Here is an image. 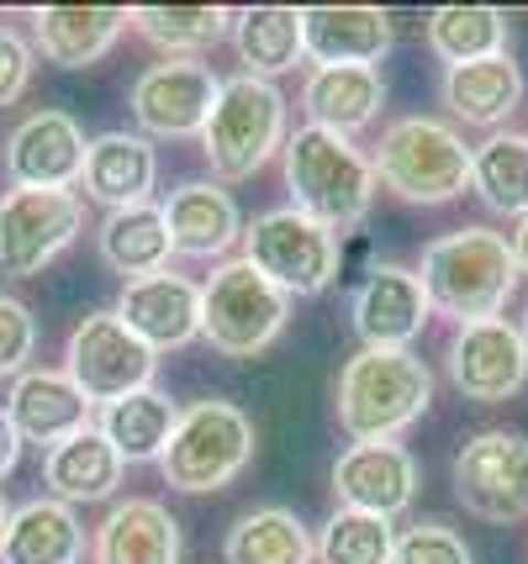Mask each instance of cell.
<instances>
[{"label": "cell", "mask_w": 528, "mask_h": 564, "mask_svg": "<svg viewBox=\"0 0 528 564\" xmlns=\"http://www.w3.org/2000/svg\"><path fill=\"white\" fill-rule=\"evenodd\" d=\"M85 206L75 191H6L0 196V274L32 280L79 238Z\"/></svg>", "instance_id": "cell-11"}, {"label": "cell", "mask_w": 528, "mask_h": 564, "mask_svg": "<svg viewBox=\"0 0 528 564\" xmlns=\"http://www.w3.org/2000/svg\"><path fill=\"white\" fill-rule=\"evenodd\" d=\"M397 554V528L391 517H370V512H338L327 517L323 539H317V560L323 564H391Z\"/></svg>", "instance_id": "cell-35"}, {"label": "cell", "mask_w": 528, "mask_h": 564, "mask_svg": "<svg viewBox=\"0 0 528 564\" xmlns=\"http://www.w3.org/2000/svg\"><path fill=\"white\" fill-rule=\"evenodd\" d=\"M444 106L454 111V122L465 127H503L518 100H524V69L513 64V53H492V58H471L444 69L439 85Z\"/></svg>", "instance_id": "cell-23"}, {"label": "cell", "mask_w": 528, "mask_h": 564, "mask_svg": "<svg viewBox=\"0 0 528 564\" xmlns=\"http://www.w3.org/2000/svg\"><path fill=\"white\" fill-rule=\"evenodd\" d=\"M285 148V96L270 79L233 74L202 127V153L217 180H249Z\"/></svg>", "instance_id": "cell-5"}, {"label": "cell", "mask_w": 528, "mask_h": 564, "mask_svg": "<svg viewBox=\"0 0 528 564\" xmlns=\"http://www.w3.org/2000/svg\"><path fill=\"white\" fill-rule=\"evenodd\" d=\"M454 501L481 522H524L528 517V438L492 427L460 443L454 454Z\"/></svg>", "instance_id": "cell-10"}, {"label": "cell", "mask_w": 528, "mask_h": 564, "mask_svg": "<svg viewBox=\"0 0 528 564\" xmlns=\"http://www.w3.org/2000/svg\"><path fill=\"white\" fill-rule=\"evenodd\" d=\"M302 48L317 69H376L391 48V17L380 6H312L302 11Z\"/></svg>", "instance_id": "cell-19"}, {"label": "cell", "mask_w": 528, "mask_h": 564, "mask_svg": "<svg viewBox=\"0 0 528 564\" xmlns=\"http://www.w3.org/2000/svg\"><path fill=\"white\" fill-rule=\"evenodd\" d=\"M227 22L233 11L223 6H138L132 11V26L170 58H196V53L217 48L227 37Z\"/></svg>", "instance_id": "cell-34"}, {"label": "cell", "mask_w": 528, "mask_h": 564, "mask_svg": "<svg viewBox=\"0 0 528 564\" xmlns=\"http://www.w3.org/2000/svg\"><path fill=\"white\" fill-rule=\"evenodd\" d=\"M96 248H101V264L111 274H122L127 285L132 280H149V274L170 270V253H175V238H170V221H164V206H127V212H106L101 232H96Z\"/></svg>", "instance_id": "cell-27"}, {"label": "cell", "mask_w": 528, "mask_h": 564, "mask_svg": "<svg viewBox=\"0 0 528 564\" xmlns=\"http://www.w3.org/2000/svg\"><path fill=\"white\" fill-rule=\"evenodd\" d=\"M428 48L444 58V69L507 53V17L492 6H439L428 11Z\"/></svg>", "instance_id": "cell-33"}, {"label": "cell", "mask_w": 528, "mask_h": 564, "mask_svg": "<svg viewBox=\"0 0 528 564\" xmlns=\"http://www.w3.org/2000/svg\"><path fill=\"white\" fill-rule=\"evenodd\" d=\"M333 496L349 512L402 517L418 501V459L402 443H349L333 465Z\"/></svg>", "instance_id": "cell-15"}, {"label": "cell", "mask_w": 528, "mask_h": 564, "mask_svg": "<svg viewBox=\"0 0 528 564\" xmlns=\"http://www.w3.org/2000/svg\"><path fill=\"white\" fill-rule=\"evenodd\" d=\"M354 312V333L365 348H407L418 333L428 327V291L418 270H402V264H376L365 274V285L354 291L349 301Z\"/></svg>", "instance_id": "cell-16"}, {"label": "cell", "mask_w": 528, "mask_h": 564, "mask_svg": "<svg viewBox=\"0 0 528 564\" xmlns=\"http://www.w3.org/2000/svg\"><path fill=\"white\" fill-rule=\"evenodd\" d=\"M85 196L106 212L143 206L159 185V153L143 132H101L85 143V170H79Z\"/></svg>", "instance_id": "cell-18"}, {"label": "cell", "mask_w": 528, "mask_h": 564, "mask_svg": "<svg viewBox=\"0 0 528 564\" xmlns=\"http://www.w3.org/2000/svg\"><path fill=\"white\" fill-rule=\"evenodd\" d=\"M85 170V132L69 111H32L6 138L11 191H69Z\"/></svg>", "instance_id": "cell-14"}, {"label": "cell", "mask_w": 528, "mask_h": 564, "mask_svg": "<svg viewBox=\"0 0 528 564\" xmlns=\"http://www.w3.org/2000/svg\"><path fill=\"white\" fill-rule=\"evenodd\" d=\"M223 79L202 58H164L132 79V122L143 138H202Z\"/></svg>", "instance_id": "cell-12"}, {"label": "cell", "mask_w": 528, "mask_h": 564, "mask_svg": "<svg viewBox=\"0 0 528 564\" xmlns=\"http://www.w3.org/2000/svg\"><path fill=\"white\" fill-rule=\"evenodd\" d=\"M32 43H26L22 32H11V26H0V106H17L26 96V85H32Z\"/></svg>", "instance_id": "cell-38"}, {"label": "cell", "mask_w": 528, "mask_h": 564, "mask_svg": "<svg viewBox=\"0 0 528 564\" xmlns=\"http://www.w3.org/2000/svg\"><path fill=\"white\" fill-rule=\"evenodd\" d=\"M164 221H170L175 253H191V259H223L227 248L244 238L238 200L227 196L223 185H212V180H191V185L170 191Z\"/></svg>", "instance_id": "cell-24"}, {"label": "cell", "mask_w": 528, "mask_h": 564, "mask_svg": "<svg viewBox=\"0 0 528 564\" xmlns=\"http://www.w3.org/2000/svg\"><path fill=\"white\" fill-rule=\"evenodd\" d=\"M79 554H85V528H79L75 507L37 496L6 517L0 564H79Z\"/></svg>", "instance_id": "cell-26"}, {"label": "cell", "mask_w": 528, "mask_h": 564, "mask_svg": "<svg viewBox=\"0 0 528 564\" xmlns=\"http://www.w3.org/2000/svg\"><path fill=\"white\" fill-rule=\"evenodd\" d=\"M428 291V306L465 322L497 317L513 291H518V259L513 243L492 227H460L450 238H433L423 248V270H418Z\"/></svg>", "instance_id": "cell-3"}, {"label": "cell", "mask_w": 528, "mask_h": 564, "mask_svg": "<svg viewBox=\"0 0 528 564\" xmlns=\"http://www.w3.org/2000/svg\"><path fill=\"white\" fill-rule=\"evenodd\" d=\"M370 170L376 185L412 206H450L471 191V148L433 117H402L380 132Z\"/></svg>", "instance_id": "cell-4"}, {"label": "cell", "mask_w": 528, "mask_h": 564, "mask_svg": "<svg viewBox=\"0 0 528 564\" xmlns=\"http://www.w3.org/2000/svg\"><path fill=\"white\" fill-rule=\"evenodd\" d=\"M117 317L153 354L185 348L191 338H202V285H191L185 274H170V270L149 274V280H132V285H122Z\"/></svg>", "instance_id": "cell-17"}, {"label": "cell", "mask_w": 528, "mask_h": 564, "mask_svg": "<svg viewBox=\"0 0 528 564\" xmlns=\"http://www.w3.org/2000/svg\"><path fill=\"white\" fill-rule=\"evenodd\" d=\"M175 422H180V406L164 391L149 386V391H132V395H122V401L101 406L96 433L117 448L122 465H149V459H159V454L170 448Z\"/></svg>", "instance_id": "cell-29"}, {"label": "cell", "mask_w": 528, "mask_h": 564, "mask_svg": "<svg viewBox=\"0 0 528 564\" xmlns=\"http://www.w3.org/2000/svg\"><path fill=\"white\" fill-rule=\"evenodd\" d=\"M6 417L22 433V443L53 448V443L75 438V433L90 427V401L75 391L69 375H58V369H26V375H17V386L6 395Z\"/></svg>", "instance_id": "cell-20"}, {"label": "cell", "mask_w": 528, "mask_h": 564, "mask_svg": "<svg viewBox=\"0 0 528 564\" xmlns=\"http://www.w3.org/2000/svg\"><path fill=\"white\" fill-rule=\"evenodd\" d=\"M433 406V375L412 348H359L338 369V427L354 443H397Z\"/></svg>", "instance_id": "cell-2"}, {"label": "cell", "mask_w": 528, "mask_h": 564, "mask_svg": "<svg viewBox=\"0 0 528 564\" xmlns=\"http://www.w3.org/2000/svg\"><path fill=\"white\" fill-rule=\"evenodd\" d=\"M6 517H11V501H6V491H0V533H6Z\"/></svg>", "instance_id": "cell-41"}, {"label": "cell", "mask_w": 528, "mask_h": 564, "mask_svg": "<svg viewBox=\"0 0 528 564\" xmlns=\"http://www.w3.org/2000/svg\"><path fill=\"white\" fill-rule=\"evenodd\" d=\"M227 564H312L317 543L306 533V522L291 507H254L227 528L223 543Z\"/></svg>", "instance_id": "cell-30"}, {"label": "cell", "mask_w": 528, "mask_h": 564, "mask_svg": "<svg viewBox=\"0 0 528 564\" xmlns=\"http://www.w3.org/2000/svg\"><path fill=\"white\" fill-rule=\"evenodd\" d=\"M244 264L285 295H323L338 280V232L302 217L297 206H276L244 227Z\"/></svg>", "instance_id": "cell-8"}, {"label": "cell", "mask_w": 528, "mask_h": 564, "mask_svg": "<svg viewBox=\"0 0 528 564\" xmlns=\"http://www.w3.org/2000/svg\"><path fill=\"white\" fill-rule=\"evenodd\" d=\"M507 243H513V259H518V274H528V217L518 221V232H513Z\"/></svg>", "instance_id": "cell-40"}, {"label": "cell", "mask_w": 528, "mask_h": 564, "mask_svg": "<svg viewBox=\"0 0 528 564\" xmlns=\"http://www.w3.org/2000/svg\"><path fill=\"white\" fill-rule=\"evenodd\" d=\"M285 317H291V295L276 291L244 259L217 264L202 285V338L227 359H254L259 348H270Z\"/></svg>", "instance_id": "cell-7"}, {"label": "cell", "mask_w": 528, "mask_h": 564, "mask_svg": "<svg viewBox=\"0 0 528 564\" xmlns=\"http://www.w3.org/2000/svg\"><path fill=\"white\" fill-rule=\"evenodd\" d=\"M254 459V422L233 401H196L185 406L170 433V448L159 454L164 486L185 496H206L233 486Z\"/></svg>", "instance_id": "cell-6"}, {"label": "cell", "mask_w": 528, "mask_h": 564, "mask_svg": "<svg viewBox=\"0 0 528 564\" xmlns=\"http://www.w3.org/2000/svg\"><path fill=\"white\" fill-rule=\"evenodd\" d=\"M471 191L497 217H528V138L524 132H492L471 148Z\"/></svg>", "instance_id": "cell-32"}, {"label": "cell", "mask_w": 528, "mask_h": 564, "mask_svg": "<svg viewBox=\"0 0 528 564\" xmlns=\"http://www.w3.org/2000/svg\"><path fill=\"white\" fill-rule=\"evenodd\" d=\"M96 564H180V522L164 501L127 496L90 539Z\"/></svg>", "instance_id": "cell-21"}, {"label": "cell", "mask_w": 528, "mask_h": 564, "mask_svg": "<svg viewBox=\"0 0 528 564\" xmlns=\"http://www.w3.org/2000/svg\"><path fill=\"white\" fill-rule=\"evenodd\" d=\"M450 380L465 401H507L524 391L528 380V344L524 327H513L507 317L465 322L450 338Z\"/></svg>", "instance_id": "cell-13"}, {"label": "cell", "mask_w": 528, "mask_h": 564, "mask_svg": "<svg viewBox=\"0 0 528 564\" xmlns=\"http://www.w3.org/2000/svg\"><path fill=\"white\" fill-rule=\"evenodd\" d=\"M17 459H22V433L11 427V417H6V406H0V480L17 469Z\"/></svg>", "instance_id": "cell-39"}, {"label": "cell", "mask_w": 528, "mask_h": 564, "mask_svg": "<svg viewBox=\"0 0 528 564\" xmlns=\"http://www.w3.org/2000/svg\"><path fill=\"white\" fill-rule=\"evenodd\" d=\"M233 48L244 58V74L270 79V74L297 69L302 58V11L291 6H249L233 17Z\"/></svg>", "instance_id": "cell-31"}, {"label": "cell", "mask_w": 528, "mask_h": 564, "mask_svg": "<svg viewBox=\"0 0 528 564\" xmlns=\"http://www.w3.org/2000/svg\"><path fill=\"white\" fill-rule=\"evenodd\" d=\"M386 100V79L380 69H359V64H338V69H312L302 85V111L312 127L349 138L359 127L380 117Z\"/></svg>", "instance_id": "cell-25"}, {"label": "cell", "mask_w": 528, "mask_h": 564, "mask_svg": "<svg viewBox=\"0 0 528 564\" xmlns=\"http://www.w3.org/2000/svg\"><path fill=\"white\" fill-rule=\"evenodd\" d=\"M391 564H476V560H471V543L460 539L450 522L428 517V522H418V528L397 533V554H391Z\"/></svg>", "instance_id": "cell-36"}, {"label": "cell", "mask_w": 528, "mask_h": 564, "mask_svg": "<svg viewBox=\"0 0 528 564\" xmlns=\"http://www.w3.org/2000/svg\"><path fill=\"white\" fill-rule=\"evenodd\" d=\"M122 26H132L127 6H43L32 11V37L49 64L58 69H85L111 53V43L122 37Z\"/></svg>", "instance_id": "cell-22"}, {"label": "cell", "mask_w": 528, "mask_h": 564, "mask_svg": "<svg viewBox=\"0 0 528 564\" xmlns=\"http://www.w3.org/2000/svg\"><path fill=\"white\" fill-rule=\"evenodd\" d=\"M153 354L138 333H127V322L117 312H90L75 322L69 348H64V375L75 380V391L96 406H111L132 391H149L153 386Z\"/></svg>", "instance_id": "cell-9"}, {"label": "cell", "mask_w": 528, "mask_h": 564, "mask_svg": "<svg viewBox=\"0 0 528 564\" xmlns=\"http://www.w3.org/2000/svg\"><path fill=\"white\" fill-rule=\"evenodd\" d=\"M285 191H291V206L302 217L323 221L327 232H349L359 221L370 217V200H376V170L370 159L338 138V132H323V127H297L285 148Z\"/></svg>", "instance_id": "cell-1"}, {"label": "cell", "mask_w": 528, "mask_h": 564, "mask_svg": "<svg viewBox=\"0 0 528 564\" xmlns=\"http://www.w3.org/2000/svg\"><path fill=\"white\" fill-rule=\"evenodd\" d=\"M524 344H528V312H524Z\"/></svg>", "instance_id": "cell-42"}, {"label": "cell", "mask_w": 528, "mask_h": 564, "mask_svg": "<svg viewBox=\"0 0 528 564\" xmlns=\"http://www.w3.org/2000/svg\"><path fill=\"white\" fill-rule=\"evenodd\" d=\"M122 469L127 465L117 459V448L96 427H85V433L53 443L49 454H43V486L53 491V501L79 507V501H106V496L122 486Z\"/></svg>", "instance_id": "cell-28"}, {"label": "cell", "mask_w": 528, "mask_h": 564, "mask_svg": "<svg viewBox=\"0 0 528 564\" xmlns=\"http://www.w3.org/2000/svg\"><path fill=\"white\" fill-rule=\"evenodd\" d=\"M32 348H37V317L17 295H0V375H26Z\"/></svg>", "instance_id": "cell-37"}]
</instances>
